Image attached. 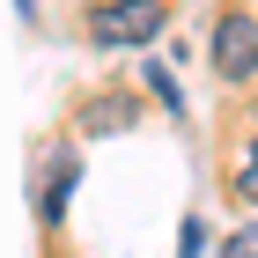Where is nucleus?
<instances>
[{
    "label": "nucleus",
    "mask_w": 258,
    "mask_h": 258,
    "mask_svg": "<svg viewBox=\"0 0 258 258\" xmlns=\"http://www.w3.org/2000/svg\"><path fill=\"white\" fill-rule=\"evenodd\" d=\"M162 22H170V8H162V0H103L96 15H89V37L111 44V52H125V44L162 37Z\"/></svg>",
    "instance_id": "obj_1"
},
{
    "label": "nucleus",
    "mask_w": 258,
    "mask_h": 258,
    "mask_svg": "<svg viewBox=\"0 0 258 258\" xmlns=\"http://www.w3.org/2000/svg\"><path fill=\"white\" fill-rule=\"evenodd\" d=\"M207 59H214V74H221V81H251V74H258V15L229 8V15L214 22V44H207Z\"/></svg>",
    "instance_id": "obj_2"
},
{
    "label": "nucleus",
    "mask_w": 258,
    "mask_h": 258,
    "mask_svg": "<svg viewBox=\"0 0 258 258\" xmlns=\"http://www.w3.org/2000/svg\"><path fill=\"white\" fill-rule=\"evenodd\" d=\"M44 170H52V177H44V192H37V214H44V229H59V214H67V192H74V177H81V170H74V155H67V148H59L52 162H44Z\"/></svg>",
    "instance_id": "obj_3"
},
{
    "label": "nucleus",
    "mask_w": 258,
    "mask_h": 258,
    "mask_svg": "<svg viewBox=\"0 0 258 258\" xmlns=\"http://www.w3.org/2000/svg\"><path fill=\"white\" fill-rule=\"evenodd\" d=\"M125 125H133V103H125V96H111V103L89 111V133H125Z\"/></svg>",
    "instance_id": "obj_4"
},
{
    "label": "nucleus",
    "mask_w": 258,
    "mask_h": 258,
    "mask_svg": "<svg viewBox=\"0 0 258 258\" xmlns=\"http://www.w3.org/2000/svg\"><path fill=\"white\" fill-rule=\"evenodd\" d=\"M229 192H236L243 207H258V140L243 148V162H236V177H229Z\"/></svg>",
    "instance_id": "obj_5"
},
{
    "label": "nucleus",
    "mask_w": 258,
    "mask_h": 258,
    "mask_svg": "<svg viewBox=\"0 0 258 258\" xmlns=\"http://www.w3.org/2000/svg\"><path fill=\"white\" fill-rule=\"evenodd\" d=\"M221 258H258V221L229 229V236H221Z\"/></svg>",
    "instance_id": "obj_6"
},
{
    "label": "nucleus",
    "mask_w": 258,
    "mask_h": 258,
    "mask_svg": "<svg viewBox=\"0 0 258 258\" xmlns=\"http://www.w3.org/2000/svg\"><path fill=\"white\" fill-rule=\"evenodd\" d=\"M148 89H155V96H162V111H177V74H170V67H148Z\"/></svg>",
    "instance_id": "obj_7"
},
{
    "label": "nucleus",
    "mask_w": 258,
    "mask_h": 258,
    "mask_svg": "<svg viewBox=\"0 0 258 258\" xmlns=\"http://www.w3.org/2000/svg\"><path fill=\"white\" fill-rule=\"evenodd\" d=\"M15 8H22V15H30V0H15Z\"/></svg>",
    "instance_id": "obj_8"
}]
</instances>
